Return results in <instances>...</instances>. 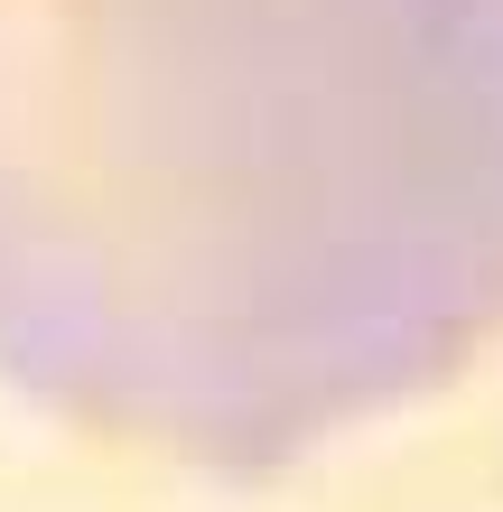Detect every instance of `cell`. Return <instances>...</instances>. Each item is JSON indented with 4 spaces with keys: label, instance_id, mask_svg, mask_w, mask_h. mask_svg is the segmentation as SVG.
I'll return each instance as SVG.
<instances>
[{
    "label": "cell",
    "instance_id": "1",
    "mask_svg": "<svg viewBox=\"0 0 503 512\" xmlns=\"http://www.w3.org/2000/svg\"><path fill=\"white\" fill-rule=\"evenodd\" d=\"M503 336V0H0V373L261 475Z\"/></svg>",
    "mask_w": 503,
    "mask_h": 512
}]
</instances>
